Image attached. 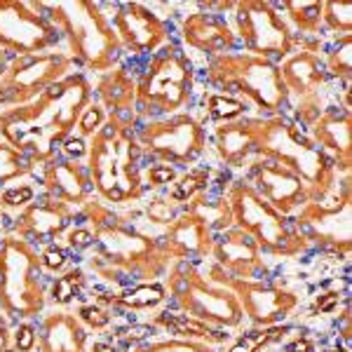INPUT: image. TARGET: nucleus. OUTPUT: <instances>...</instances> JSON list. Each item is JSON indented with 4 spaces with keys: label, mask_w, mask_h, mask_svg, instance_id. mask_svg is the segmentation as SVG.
I'll return each instance as SVG.
<instances>
[{
    "label": "nucleus",
    "mask_w": 352,
    "mask_h": 352,
    "mask_svg": "<svg viewBox=\"0 0 352 352\" xmlns=\"http://www.w3.org/2000/svg\"><path fill=\"white\" fill-rule=\"evenodd\" d=\"M242 305L252 315V320L272 324L277 320H285L287 312L294 308V298L292 294H282L268 287L242 282Z\"/></svg>",
    "instance_id": "nucleus-22"
},
{
    "label": "nucleus",
    "mask_w": 352,
    "mask_h": 352,
    "mask_svg": "<svg viewBox=\"0 0 352 352\" xmlns=\"http://www.w3.org/2000/svg\"><path fill=\"white\" fill-rule=\"evenodd\" d=\"M78 317H80V322H85L89 329H104V327H109V322H111V315L104 308H99V305H82Z\"/></svg>",
    "instance_id": "nucleus-38"
},
{
    "label": "nucleus",
    "mask_w": 352,
    "mask_h": 352,
    "mask_svg": "<svg viewBox=\"0 0 352 352\" xmlns=\"http://www.w3.org/2000/svg\"><path fill=\"white\" fill-rule=\"evenodd\" d=\"M275 333H261V336H247V338H242L237 345H232L230 352H256L261 345L265 343V340H270Z\"/></svg>",
    "instance_id": "nucleus-45"
},
{
    "label": "nucleus",
    "mask_w": 352,
    "mask_h": 352,
    "mask_svg": "<svg viewBox=\"0 0 352 352\" xmlns=\"http://www.w3.org/2000/svg\"><path fill=\"white\" fill-rule=\"evenodd\" d=\"M113 31L118 36L122 50L134 54H155L157 50L167 45V26L153 12L151 8L141 3L118 5L116 14H111Z\"/></svg>",
    "instance_id": "nucleus-13"
},
{
    "label": "nucleus",
    "mask_w": 352,
    "mask_h": 352,
    "mask_svg": "<svg viewBox=\"0 0 352 352\" xmlns=\"http://www.w3.org/2000/svg\"><path fill=\"white\" fill-rule=\"evenodd\" d=\"M160 244L169 258L186 256V254L197 256V254H204L209 249V226L190 212L169 223L164 242Z\"/></svg>",
    "instance_id": "nucleus-20"
},
{
    "label": "nucleus",
    "mask_w": 352,
    "mask_h": 352,
    "mask_svg": "<svg viewBox=\"0 0 352 352\" xmlns=\"http://www.w3.org/2000/svg\"><path fill=\"white\" fill-rule=\"evenodd\" d=\"M151 336H153V327H148V324H134V327L122 329L120 331V338L124 343H144V340Z\"/></svg>",
    "instance_id": "nucleus-44"
},
{
    "label": "nucleus",
    "mask_w": 352,
    "mask_h": 352,
    "mask_svg": "<svg viewBox=\"0 0 352 352\" xmlns=\"http://www.w3.org/2000/svg\"><path fill=\"white\" fill-rule=\"evenodd\" d=\"M265 122H232L217 129V146L221 157L232 167H240L244 157L258 148Z\"/></svg>",
    "instance_id": "nucleus-21"
},
{
    "label": "nucleus",
    "mask_w": 352,
    "mask_h": 352,
    "mask_svg": "<svg viewBox=\"0 0 352 352\" xmlns=\"http://www.w3.org/2000/svg\"><path fill=\"white\" fill-rule=\"evenodd\" d=\"M101 101L106 109H111V116H132L134 109V96H136V80L127 68H113L99 80Z\"/></svg>",
    "instance_id": "nucleus-24"
},
{
    "label": "nucleus",
    "mask_w": 352,
    "mask_h": 352,
    "mask_svg": "<svg viewBox=\"0 0 352 352\" xmlns=\"http://www.w3.org/2000/svg\"><path fill=\"white\" fill-rule=\"evenodd\" d=\"M164 298V287L162 285H139L132 292L122 294L116 298V303L124 305V308H153Z\"/></svg>",
    "instance_id": "nucleus-30"
},
{
    "label": "nucleus",
    "mask_w": 352,
    "mask_h": 352,
    "mask_svg": "<svg viewBox=\"0 0 352 352\" xmlns=\"http://www.w3.org/2000/svg\"><path fill=\"white\" fill-rule=\"evenodd\" d=\"M38 345L41 352H85L87 331L68 312H52L43 320Z\"/></svg>",
    "instance_id": "nucleus-19"
},
{
    "label": "nucleus",
    "mask_w": 352,
    "mask_h": 352,
    "mask_svg": "<svg viewBox=\"0 0 352 352\" xmlns=\"http://www.w3.org/2000/svg\"><path fill=\"white\" fill-rule=\"evenodd\" d=\"M333 352H340V350H333Z\"/></svg>",
    "instance_id": "nucleus-52"
},
{
    "label": "nucleus",
    "mask_w": 352,
    "mask_h": 352,
    "mask_svg": "<svg viewBox=\"0 0 352 352\" xmlns=\"http://www.w3.org/2000/svg\"><path fill=\"white\" fill-rule=\"evenodd\" d=\"M106 120H109L106 111L101 109V106H96V104H89L87 109H85L82 116H80V120H78L80 136H94L106 124Z\"/></svg>",
    "instance_id": "nucleus-36"
},
{
    "label": "nucleus",
    "mask_w": 352,
    "mask_h": 352,
    "mask_svg": "<svg viewBox=\"0 0 352 352\" xmlns=\"http://www.w3.org/2000/svg\"><path fill=\"white\" fill-rule=\"evenodd\" d=\"M207 184H209V172H207V169H192V172H188V174L184 176V179L179 181V184L174 186L172 200L174 202L190 200V197L195 195L197 190H202Z\"/></svg>",
    "instance_id": "nucleus-34"
},
{
    "label": "nucleus",
    "mask_w": 352,
    "mask_h": 352,
    "mask_svg": "<svg viewBox=\"0 0 352 352\" xmlns=\"http://www.w3.org/2000/svg\"><path fill=\"white\" fill-rule=\"evenodd\" d=\"M45 308L41 261L19 237L0 240V312L10 317H36Z\"/></svg>",
    "instance_id": "nucleus-7"
},
{
    "label": "nucleus",
    "mask_w": 352,
    "mask_h": 352,
    "mask_svg": "<svg viewBox=\"0 0 352 352\" xmlns=\"http://www.w3.org/2000/svg\"><path fill=\"white\" fill-rule=\"evenodd\" d=\"M148 217L153 223H172L174 221V209H172V204L169 202H164V200H153L148 204Z\"/></svg>",
    "instance_id": "nucleus-42"
},
{
    "label": "nucleus",
    "mask_w": 352,
    "mask_h": 352,
    "mask_svg": "<svg viewBox=\"0 0 352 352\" xmlns=\"http://www.w3.org/2000/svg\"><path fill=\"white\" fill-rule=\"evenodd\" d=\"M59 43V33L38 3H0V50L5 54H43Z\"/></svg>",
    "instance_id": "nucleus-10"
},
{
    "label": "nucleus",
    "mask_w": 352,
    "mask_h": 352,
    "mask_svg": "<svg viewBox=\"0 0 352 352\" xmlns=\"http://www.w3.org/2000/svg\"><path fill=\"white\" fill-rule=\"evenodd\" d=\"M280 76L287 87V94L296 92L300 99L315 96L320 92L322 82H324V71H322L320 59H317L315 52H298L296 56H292L282 66Z\"/></svg>",
    "instance_id": "nucleus-23"
},
{
    "label": "nucleus",
    "mask_w": 352,
    "mask_h": 352,
    "mask_svg": "<svg viewBox=\"0 0 352 352\" xmlns=\"http://www.w3.org/2000/svg\"><path fill=\"white\" fill-rule=\"evenodd\" d=\"M350 50H352V38L345 36L338 43V47L333 52H329L327 56V68L333 76H343L345 80L350 78Z\"/></svg>",
    "instance_id": "nucleus-35"
},
{
    "label": "nucleus",
    "mask_w": 352,
    "mask_h": 352,
    "mask_svg": "<svg viewBox=\"0 0 352 352\" xmlns=\"http://www.w3.org/2000/svg\"><path fill=\"white\" fill-rule=\"evenodd\" d=\"M8 56H10V54H5L3 50H0V78H3L5 68H8V64H10V61H8Z\"/></svg>",
    "instance_id": "nucleus-51"
},
{
    "label": "nucleus",
    "mask_w": 352,
    "mask_h": 352,
    "mask_svg": "<svg viewBox=\"0 0 352 352\" xmlns=\"http://www.w3.org/2000/svg\"><path fill=\"white\" fill-rule=\"evenodd\" d=\"M322 19L333 31H340L343 36H350L352 31V5L350 3H324L322 5Z\"/></svg>",
    "instance_id": "nucleus-33"
},
{
    "label": "nucleus",
    "mask_w": 352,
    "mask_h": 352,
    "mask_svg": "<svg viewBox=\"0 0 352 352\" xmlns=\"http://www.w3.org/2000/svg\"><path fill=\"white\" fill-rule=\"evenodd\" d=\"M61 146H64V153L71 157V160H78V157H82L85 153H87V144H85L82 136H73L71 134Z\"/></svg>",
    "instance_id": "nucleus-46"
},
{
    "label": "nucleus",
    "mask_w": 352,
    "mask_h": 352,
    "mask_svg": "<svg viewBox=\"0 0 352 352\" xmlns=\"http://www.w3.org/2000/svg\"><path fill=\"white\" fill-rule=\"evenodd\" d=\"M289 10V16L294 19V24L300 33H317L322 24V3H285Z\"/></svg>",
    "instance_id": "nucleus-29"
},
{
    "label": "nucleus",
    "mask_w": 352,
    "mask_h": 352,
    "mask_svg": "<svg viewBox=\"0 0 352 352\" xmlns=\"http://www.w3.org/2000/svg\"><path fill=\"white\" fill-rule=\"evenodd\" d=\"M176 176L174 167H169V164H153L148 169V184L151 186H164L169 184Z\"/></svg>",
    "instance_id": "nucleus-43"
},
{
    "label": "nucleus",
    "mask_w": 352,
    "mask_h": 352,
    "mask_svg": "<svg viewBox=\"0 0 352 352\" xmlns=\"http://www.w3.org/2000/svg\"><path fill=\"white\" fill-rule=\"evenodd\" d=\"M33 200V188L31 186H16V188H8L0 195V202L5 207H26Z\"/></svg>",
    "instance_id": "nucleus-39"
},
{
    "label": "nucleus",
    "mask_w": 352,
    "mask_h": 352,
    "mask_svg": "<svg viewBox=\"0 0 352 352\" xmlns=\"http://www.w3.org/2000/svg\"><path fill=\"white\" fill-rule=\"evenodd\" d=\"M315 134L322 141L327 151H336L340 164V153H345V157L350 160V120L348 116H340V113H322L315 120ZM343 167V164H340Z\"/></svg>",
    "instance_id": "nucleus-26"
},
{
    "label": "nucleus",
    "mask_w": 352,
    "mask_h": 352,
    "mask_svg": "<svg viewBox=\"0 0 352 352\" xmlns=\"http://www.w3.org/2000/svg\"><path fill=\"white\" fill-rule=\"evenodd\" d=\"M172 289L176 303L190 312L192 320H209L221 324H237L242 317V308L232 294L226 289H214L204 277L197 275L188 265H179L174 272Z\"/></svg>",
    "instance_id": "nucleus-11"
},
{
    "label": "nucleus",
    "mask_w": 352,
    "mask_h": 352,
    "mask_svg": "<svg viewBox=\"0 0 352 352\" xmlns=\"http://www.w3.org/2000/svg\"><path fill=\"white\" fill-rule=\"evenodd\" d=\"M28 172H31V162L14 146L0 144V186L12 184V181L21 179Z\"/></svg>",
    "instance_id": "nucleus-28"
},
{
    "label": "nucleus",
    "mask_w": 352,
    "mask_h": 352,
    "mask_svg": "<svg viewBox=\"0 0 352 352\" xmlns=\"http://www.w3.org/2000/svg\"><path fill=\"white\" fill-rule=\"evenodd\" d=\"M36 340H38L36 329H33L31 324L16 327L14 333H12V345H14L16 352H31L33 345H36Z\"/></svg>",
    "instance_id": "nucleus-40"
},
{
    "label": "nucleus",
    "mask_w": 352,
    "mask_h": 352,
    "mask_svg": "<svg viewBox=\"0 0 352 352\" xmlns=\"http://www.w3.org/2000/svg\"><path fill=\"white\" fill-rule=\"evenodd\" d=\"M89 352H116V348L109 343H94L92 348H89Z\"/></svg>",
    "instance_id": "nucleus-50"
},
{
    "label": "nucleus",
    "mask_w": 352,
    "mask_h": 352,
    "mask_svg": "<svg viewBox=\"0 0 352 352\" xmlns=\"http://www.w3.org/2000/svg\"><path fill=\"white\" fill-rule=\"evenodd\" d=\"M76 59L61 52L16 56L0 78V106L14 109L38 99L45 89L73 76Z\"/></svg>",
    "instance_id": "nucleus-8"
},
{
    "label": "nucleus",
    "mask_w": 352,
    "mask_h": 352,
    "mask_svg": "<svg viewBox=\"0 0 352 352\" xmlns=\"http://www.w3.org/2000/svg\"><path fill=\"white\" fill-rule=\"evenodd\" d=\"M68 242H71L73 249H87L94 244V235H92V230H87V228H76L68 235Z\"/></svg>",
    "instance_id": "nucleus-47"
},
{
    "label": "nucleus",
    "mask_w": 352,
    "mask_h": 352,
    "mask_svg": "<svg viewBox=\"0 0 352 352\" xmlns=\"http://www.w3.org/2000/svg\"><path fill=\"white\" fill-rule=\"evenodd\" d=\"M287 352H312V343L308 338H298V340H294V343L289 345Z\"/></svg>",
    "instance_id": "nucleus-49"
},
{
    "label": "nucleus",
    "mask_w": 352,
    "mask_h": 352,
    "mask_svg": "<svg viewBox=\"0 0 352 352\" xmlns=\"http://www.w3.org/2000/svg\"><path fill=\"white\" fill-rule=\"evenodd\" d=\"M232 214L240 221L242 228H247L258 237L256 242L261 244L265 242L272 249H287L289 242H292L275 209L261 200L258 192L252 190L249 186H237L232 190Z\"/></svg>",
    "instance_id": "nucleus-14"
},
{
    "label": "nucleus",
    "mask_w": 352,
    "mask_h": 352,
    "mask_svg": "<svg viewBox=\"0 0 352 352\" xmlns=\"http://www.w3.org/2000/svg\"><path fill=\"white\" fill-rule=\"evenodd\" d=\"M14 345H12V333L8 329V322H5L3 312H0V352H12Z\"/></svg>",
    "instance_id": "nucleus-48"
},
{
    "label": "nucleus",
    "mask_w": 352,
    "mask_h": 352,
    "mask_svg": "<svg viewBox=\"0 0 352 352\" xmlns=\"http://www.w3.org/2000/svg\"><path fill=\"white\" fill-rule=\"evenodd\" d=\"M157 322L167 329L174 336H186V338H212V340H223V333L212 331L209 327H204L200 320H192L188 315H174V312H162L157 317Z\"/></svg>",
    "instance_id": "nucleus-27"
},
{
    "label": "nucleus",
    "mask_w": 352,
    "mask_h": 352,
    "mask_svg": "<svg viewBox=\"0 0 352 352\" xmlns=\"http://www.w3.org/2000/svg\"><path fill=\"white\" fill-rule=\"evenodd\" d=\"M237 24L247 50L256 56H287L294 47V38L268 3L237 5Z\"/></svg>",
    "instance_id": "nucleus-12"
},
{
    "label": "nucleus",
    "mask_w": 352,
    "mask_h": 352,
    "mask_svg": "<svg viewBox=\"0 0 352 352\" xmlns=\"http://www.w3.org/2000/svg\"><path fill=\"white\" fill-rule=\"evenodd\" d=\"M56 33H64L71 45L73 59L99 73H111L120 59V43L113 31L111 14L104 5L76 0V3H38Z\"/></svg>",
    "instance_id": "nucleus-4"
},
{
    "label": "nucleus",
    "mask_w": 352,
    "mask_h": 352,
    "mask_svg": "<svg viewBox=\"0 0 352 352\" xmlns=\"http://www.w3.org/2000/svg\"><path fill=\"white\" fill-rule=\"evenodd\" d=\"M184 38L192 50L209 54H223L226 50L235 47V36L228 24L209 12H192L184 21Z\"/></svg>",
    "instance_id": "nucleus-18"
},
{
    "label": "nucleus",
    "mask_w": 352,
    "mask_h": 352,
    "mask_svg": "<svg viewBox=\"0 0 352 352\" xmlns=\"http://www.w3.org/2000/svg\"><path fill=\"white\" fill-rule=\"evenodd\" d=\"M204 106H207L209 116L217 118V120H235V118H240L247 111L242 101L226 94H207L204 96Z\"/></svg>",
    "instance_id": "nucleus-32"
},
{
    "label": "nucleus",
    "mask_w": 352,
    "mask_h": 352,
    "mask_svg": "<svg viewBox=\"0 0 352 352\" xmlns=\"http://www.w3.org/2000/svg\"><path fill=\"white\" fill-rule=\"evenodd\" d=\"M43 186L47 197L66 204H82L87 202V195L92 190V181L89 174L82 164H78V160H64L56 162L54 157L45 164L43 169Z\"/></svg>",
    "instance_id": "nucleus-16"
},
{
    "label": "nucleus",
    "mask_w": 352,
    "mask_h": 352,
    "mask_svg": "<svg viewBox=\"0 0 352 352\" xmlns=\"http://www.w3.org/2000/svg\"><path fill=\"white\" fill-rule=\"evenodd\" d=\"M92 101V87L80 73L64 78L24 106L0 113V134L28 162H50L71 136L85 109Z\"/></svg>",
    "instance_id": "nucleus-1"
},
{
    "label": "nucleus",
    "mask_w": 352,
    "mask_h": 352,
    "mask_svg": "<svg viewBox=\"0 0 352 352\" xmlns=\"http://www.w3.org/2000/svg\"><path fill=\"white\" fill-rule=\"evenodd\" d=\"M217 252L219 258L223 263H228L232 272H240L242 277H252L254 270L261 265L256 240L252 235H247L244 230H230L228 235H223Z\"/></svg>",
    "instance_id": "nucleus-25"
},
{
    "label": "nucleus",
    "mask_w": 352,
    "mask_h": 352,
    "mask_svg": "<svg viewBox=\"0 0 352 352\" xmlns=\"http://www.w3.org/2000/svg\"><path fill=\"white\" fill-rule=\"evenodd\" d=\"M85 217L94 226V242L99 247L89 265L111 282L148 280L167 265V252L160 240L144 235L134 226L122 223L111 209L89 202Z\"/></svg>",
    "instance_id": "nucleus-2"
},
{
    "label": "nucleus",
    "mask_w": 352,
    "mask_h": 352,
    "mask_svg": "<svg viewBox=\"0 0 352 352\" xmlns=\"http://www.w3.org/2000/svg\"><path fill=\"white\" fill-rule=\"evenodd\" d=\"M141 144L132 129V116H109L92 136L89 181L106 202H132L144 195L139 176Z\"/></svg>",
    "instance_id": "nucleus-3"
},
{
    "label": "nucleus",
    "mask_w": 352,
    "mask_h": 352,
    "mask_svg": "<svg viewBox=\"0 0 352 352\" xmlns=\"http://www.w3.org/2000/svg\"><path fill=\"white\" fill-rule=\"evenodd\" d=\"M141 151H148L153 157L167 164L192 162L204 151L207 134L195 118L176 113L167 120H153L136 132Z\"/></svg>",
    "instance_id": "nucleus-9"
},
{
    "label": "nucleus",
    "mask_w": 352,
    "mask_h": 352,
    "mask_svg": "<svg viewBox=\"0 0 352 352\" xmlns=\"http://www.w3.org/2000/svg\"><path fill=\"white\" fill-rule=\"evenodd\" d=\"M134 352H212L204 345L197 343H179V340H160V343H151Z\"/></svg>",
    "instance_id": "nucleus-37"
},
{
    "label": "nucleus",
    "mask_w": 352,
    "mask_h": 352,
    "mask_svg": "<svg viewBox=\"0 0 352 352\" xmlns=\"http://www.w3.org/2000/svg\"><path fill=\"white\" fill-rule=\"evenodd\" d=\"M66 261H68V256H66V252L61 247H56V244H52V247H47L43 252V256H41V265L45 270H61L66 265Z\"/></svg>",
    "instance_id": "nucleus-41"
},
{
    "label": "nucleus",
    "mask_w": 352,
    "mask_h": 352,
    "mask_svg": "<svg viewBox=\"0 0 352 352\" xmlns=\"http://www.w3.org/2000/svg\"><path fill=\"white\" fill-rule=\"evenodd\" d=\"M209 82L226 92L247 94L258 109L275 113L285 106L287 87L275 66L252 52H223L209 64Z\"/></svg>",
    "instance_id": "nucleus-6"
},
{
    "label": "nucleus",
    "mask_w": 352,
    "mask_h": 352,
    "mask_svg": "<svg viewBox=\"0 0 352 352\" xmlns=\"http://www.w3.org/2000/svg\"><path fill=\"white\" fill-rule=\"evenodd\" d=\"M73 207L66 202L45 197L43 202L31 204L19 219H16L14 228L19 232V240L24 242H47L59 235L61 230L71 223Z\"/></svg>",
    "instance_id": "nucleus-15"
},
{
    "label": "nucleus",
    "mask_w": 352,
    "mask_h": 352,
    "mask_svg": "<svg viewBox=\"0 0 352 352\" xmlns=\"http://www.w3.org/2000/svg\"><path fill=\"white\" fill-rule=\"evenodd\" d=\"M85 287V272L82 270H71L66 275L56 277L52 285V300L59 305H68Z\"/></svg>",
    "instance_id": "nucleus-31"
},
{
    "label": "nucleus",
    "mask_w": 352,
    "mask_h": 352,
    "mask_svg": "<svg viewBox=\"0 0 352 352\" xmlns=\"http://www.w3.org/2000/svg\"><path fill=\"white\" fill-rule=\"evenodd\" d=\"M256 186L258 195L268 200L270 207L280 209V212H292L300 202L305 200V184L296 174H292L277 162H265L256 167Z\"/></svg>",
    "instance_id": "nucleus-17"
},
{
    "label": "nucleus",
    "mask_w": 352,
    "mask_h": 352,
    "mask_svg": "<svg viewBox=\"0 0 352 352\" xmlns=\"http://www.w3.org/2000/svg\"><path fill=\"white\" fill-rule=\"evenodd\" d=\"M192 73L188 59L172 45H164L136 80L134 106L141 116H176L190 101Z\"/></svg>",
    "instance_id": "nucleus-5"
}]
</instances>
